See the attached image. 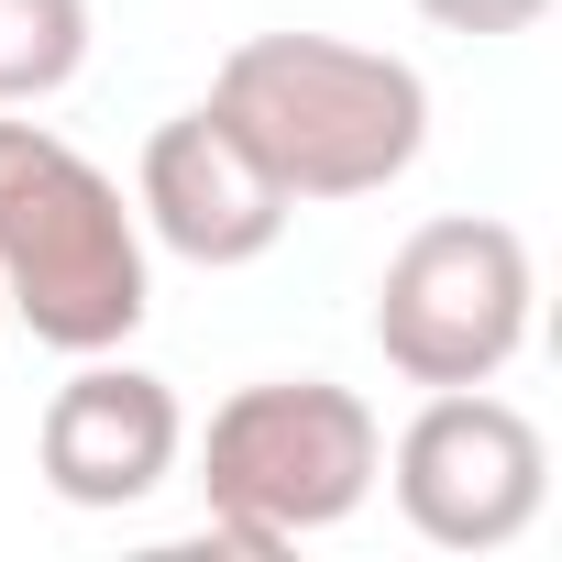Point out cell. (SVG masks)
Segmentation results:
<instances>
[{"mask_svg":"<svg viewBox=\"0 0 562 562\" xmlns=\"http://www.w3.org/2000/svg\"><path fill=\"white\" fill-rule=\"evenodd\" d=\"M221 122L276 166L288 199H375L430 144V89L386 45L342 34H243L210 78Z\"/></svg>","mask_w":562,"mask_h":562,"instance_id":"cell-1","label":"cell"},{"mask_svg":"<svg viewBox=\"0 0 562 562\" xmlns=\"http://www.w3.org/2000/svg\"><path fill=\"white\" fill-rule=\"evenodd\" d=\"M0 310L45 353H122L155 310L133 199L45 122H0Z\"/></svg>","mask_w":562,"mask_h":562,"instance_id":"cell-2","label":"cell"},{"mask_svg":"<svg viewBox=\"0 0 562 562\" xmlns=\"http://www.w3.org/2000/svg\"><path fill=\"white\" fill-rule=\"evenodd\" d=\"M375 463H386V430L353 386L331 375H265L243 397L210 408L199 430V507H210V540L221 551H299L321 529H342L364 496H375Z\"/></svg>","mask_w":562,"mask_h":562,"instance_id":"cell-3","label":"cell"},{"mask_svg":"<svg viewBox=\"0 0 562 562\" xmlns=\"http://www.w3.org/2000/svg\"><path fill=\"white\" fill-rule=\"evenodd\" d=\"M529 310H540L529 243L485 210H441L375 276V353L408 386H496L529 353Z\"/></svg>","mask_w":562,"mask_h":562,"instance_id":"cell-4","label":"cell"},{"mask_svg":"<svg viewBox=\"0 0 562 562\" xmlns=\"http://www.w3.org/2000/svg\"><path fill=\"white\" fill-rule=\"evenodd\" d=\"M397 485V518L430 551H507L540 507H551V441L529 408L485 397V386H430V408L397 430V452L375 463Z\"/></svg>","mask_w":562,"mask_h":562,"instance_id":"cell-5","label":"cell"},{"mask_svg":"<svg viewBox=\"0 0 562 562\" xmlns=\"http://www.w3.org/2000/svg\"><path fill=\"white\" fill-rule=\"evenodd\" d=\"M133 221H144L166 254H188V265H254V254L288 243L299 199L276 188V166L221 122V100H199V111H177V122L144 133Z\"/></svg>","mask_w":562,"mask_h":562,"instance_id":"cell-6","label":"cell"},{"mask_svg":"<svg viewBox=\"0 0 562 562\" xmlns=\"http://www.w3.org/2000/svg\"><path fill=\"white\" fill-rule=\"evenodd\" d=\"M177 452H188L177 386L144 375V364H111V353H78V375L45 397V430H34L45 485H56L67 507H89V518L144 507V496L177 474Z\"/></svg>","mask_w":562,"mask_h":562,"instance_id":"cell-7","label":"cell"},{"mask_svg":"<svg viewBox=\"0 0 562 562\" xmlns=\"http://www.w3.org/2000/svg\"><path fill=\"white\" fill-rule=\"evenodd\" d=\"M89 67V0H0V111H34Z\"/></svg>","mask_w":562,"mask_h":562,"instance_id":"cell-8","label":"cell"},{"mask_svg":"<svg viewBox=\"0 0 562 562\" xmlns=\"http://www.w3.org/2000/svg\"><path fill=\"white\" fill-rule=\"evenodd\" d=\"M551 12V0H419V23H441V34H474V45H496V34H529Z\"/></svg>","mask_w":562,"mask_h":562,"instance_id":"cell-9","label":"cell"},{"mask_svg":"<svg viewBox=\"0 0 562 562\" xmlns=\"http://www.w3.org/2000/svg\"><path fill=\"white\" fill-rule=\"evenodd\" d=\"M0 321H12V310H0Z\"/></svg>","mask_w":562,"mask_h":562,"instance_id":"cell-10","label":"cell"}]
</instances>
